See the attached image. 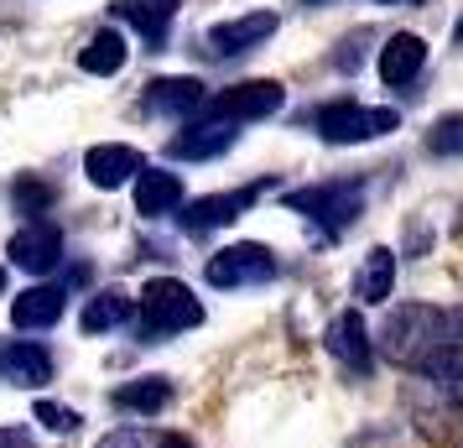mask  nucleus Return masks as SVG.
<instances>
[{
  "label": "nucleus",
  "mask_w": 463,
  "mask_h": 448,
  "mask_svg": "<svg viewBox=\"0 0 463 448\" xmlns=\"http://www.w3.org/2000/svg\"><path fill=\"white\" fill-rule=\"evenodd\" d=\"M99 448H193L183 433H151V427H120L99 438Z\"/></svg>",
  "instance_id": "24"
},
{
  "label": "nucleus",
  "mask_w": 463,
  "mask_h": 448,
  "mask_svg": "<svg viewBox=\"0 0 463 448\" xmlns=\"http://www.w3.org/2000/svg\"><path fill=\"white\" fill-rule=\"evenodd\" d=\"M183 209V177L177 172H136V214L141 219H162V214Z\"/></svg>",
  "instance_id": "17"
},
{
  "label": "nucleus",
  "mask_w": 463,
  "mask_h": 448,
  "mask_svg": "<svg viewBox=\"0 0 463 448\" xmlns=\"http://www.w3.org/2000/svg\"><path fill=\"white\" fill-rule=\"evenodd\" d=\"M281 100H287V89L276 84V79H250V84L219 89L203 110H209L213 120H230V126H240V120H266V115H276V110H281Z\"/></svg>",
  "instance_id": "6"
},
{
  "label": "nucleus",
  "mask_w": 463,
  "mask_h": 448,
  "mask_svg": "<svg viewBox=\"0 0 463 448\" xmlns=\"http://www.w3.org/2000/svg\"><path fill=\"white\" fill-rule=\"evenodd\" d=\"M458 43H463V22H458Z\"/></svg>",
  "instance_id": "31"
},
{
  "label": "nucleus",
  "mask_w": 463,
  "mask_h": 448,
  "mask_svg": "<svg viewBox=\"0 0 463 448\" xmlns=\"http://www.w3.org/2000/svg\"><path fill=\"white\" fill-rule=\"evenodd\" d=\"M5 256L16 261L22 272L43 277V272H52V266L63 261V230H58V224H43V219H32V224H22V230L11 235Z\"/></svg>",
  "instance_id": "8"
},
{
  "label": "nucleus",
  "mask_w": 463,
  "mask_h": 448,
  "mask_svg": "<svg viewBox=\"0 0 463 448\" xmlns=\"http://www.w3.org/2000/svg\"><path fill=\"white\" fill-rule=\"evenodd\" d=\"M63 287L58 281H37V287H26V292H16V302H11V323L16 329H52V323L63 319Z\"/></svg>",
  "instance_id": "14"
},
{
  "label": "nucleus",
  "mask_w": 463,
  "mask_h": 448,
  "mask_svg": "<svg viewBox=\"0 0 463 448\" xmlns=\"http://www.w3.org/2000/svg\"><path fill=\"white\" fill-rule=\"evenodd\" d=\"M79 68H84V73H99V79L120 73V68H126V37H120L115 26H99V32L89 37V47L79 52Z\"/></svg>",
  "instance_id": "23"
},
{
  "label": "nucleus",
  "mask_w": 463,
  "mask_h": 448,
  "mask_svg": "<svg viewBox=\"0 0 463 448\" xmlns=\"http://www.w3.org/2000/svg\"><path fill=\"white\" fill-rule=\"evenodd\" d=\"M115 16L136 26L146 37V47H162L172 32V16H177V0H120Z\"/></svg>",
  "instance_id": "18"
},
{
  "label": "nucleus",
  "mask_w": 463,
  "mask_h": 448,
  "mask_svg": "<svg viewBox=\"0 0 463 448\" xmlns=\"http://www.w3.org/2000/svg\"><path fill=\"white\" fill-rule=\"evenodd\" d=\"M0 376H5L11 386H26V391H37V386L52 381V355H47L43 344L11 339V344H0Z\"/></svg>",
  "instance_id": "13"
},
{
  "label": "nucleus",
  "mask_w": 463,
  "mask_h": 448,
  "mask_svg": "<svg viewBox=\"0 0 463 448\" xmlns=\"http://www.w3.org/2000/svg\"><path fill=\"white\" fill-rule=\"evenodd\" d=\"M141 167H146V162H141V151L120 147V141L94 147L84 157V172H89V183H94V188H120V183H126V177H136Z\"/></svg>",
  "instance_id": "16"
},
{
  "label": "nucleus",
  "mask_w": 463,
  "mask_h": 448,
  "mask_svg": "<svg viewBox=\"0 0 463 448\" xmlns=\"http://www.w3.org/2000/svg\"><path fill=\"white\" fill-rule=\"evenodd\" d=\"M313 126L323 141H334V147H359V141H375L385 130L401 126L396 110H370V105H354V100H338V105H323L313 115Z\"/></svg>",
  "instance_id": "4"
},
{
  "label": "nucleus",
  "mask_w": 463,
  "mask_h": 448,
  "mask_svg": "<svg viewBox=\"0 0 463 448\" xmlns=\"http://www.w3.org/2000/svg\"><path fill=\"white\" fill-rule=\"evenodd\" d=\"M32 417L43 427H52V433H73V427H79V412H68V406H58V402H37Z\"/></svg>",
  "instance_id": "27"
},
{
  "label": "nucleus",
  "mask_w": 463,
  "mask_h": 448,
  "mask_svg": "<svg viewBox=\"0 0 463 448\" xmlns=\"http://www.w3.org/2000/svg\"><path fill=\"white\" fill-rule=\"evenodd\" d=\"M427 151L432 157H463V115H442L438 126L427 130Z\"/></svg>",
  "instance_id": "25"
},
{
  "label": "nucleus",
  "mask_w": 463,
  "mask_h": 448,
  "mask_svg": "<svg viewBox=\"0 0 463 448\" xmlns=\"http://www.w3.org/2000/svg\"><path fill=\"white\" fill-rule=\"evenodd\" d=\"M276 11H255V16H234V22H219L203 32V52L209 58H240V52H250L260 47L266 37L276 32Z\"/></svg>",
  "instance_id": "7"
},
{
  "label": "nucleus",
  "mask_w": 463,
  "mask_h": 448,
  "mask_svg": "<svg viewBox=\"0 0 463 448\" xmlns=\"http://www.w3.org/2000/svg\"><path fill=\"white\" fill-rule=\"evenodd\" d=\"M0 448H32V438L22 427H0Z\"/></svg>",
  "instance_id": "28"
},
{
  "label": "nucleus",
  "mask_w": 463,
  "mask_h": 448,
  "mask_svg": "<svg viewBox=\"0 0 463 448\" xmlns=\"http://www.w3.org/2000/svg\"><path fill=\"white\" fill-rule=\"evenodd\" d=\"M302 5H334V0H302Z\"/></svg>",
  "instance_id": "30"
},
{
  "label": "nucleus",
  "mask_w": 463,
  "mask_h": 448,
  "mask_svg": "<svg viewBox=\"0 0 463 448\" xmlns=\"http://www.w3.org/2000/svg\"><path fill=\"white\" fill-rule=\"evenodd\" d=\"M463 344V308H432V302H406L380 329V349L396 365H417L432 349Z\"/></svg>",
  "instance_id": "1"
},
{
  "label": "nucleus",
  "mask_w": 463,
  "mask_h": 448,
  "mask_svg": "<svg viewBox=\"0 0 463 448\" xmlns=\"http://www.w3.org/2000/svg\"><path fill=\"white\" fill-rule=\"evenodd\" d=\"M0 281H5V272H0Z\"/></svg>",
  "instance_id": "32"
},
{
  "label": "nucleus",
  "mask_w": 463,
  "mask_h": 448,
  "mask_svg": "<svg viewBox=\"0 0 463 448\" xmlns=\"http://www.w3.org/2000/svg\"><path fill=\"white\" fill-rule=\"evenodd\" d=\"M260 188H234V193H213V198H193L188 209H183V230L188 235H203V230H219V224H230L240 214L250 209Z\"/></svg>",
  "instance_id": "9"
},
{
  "label": "nucleus",
  "mask_w": 463,
  "mask_h": 448,
  "mask_svg": "<svg viewBox=\"0 0 463 448\" xmlns=\"http://www.w3.org/2000/svg\"><path fill=\"white\" fill-rule=\"evenodd\" d=\"M234 136H240V130L230 126V120H193L188 130H177V136H172V157H183V162H209V157H224V151L234 147Z\"/></svg>",
  "instance_id": "11"
},
{
  "label": "nucleus",
  "mask_w": 463,
  "mask_h": 448,
  "mask_svg": "<svg viewBox=\"0 0 463 448\" xmlns=\"http://www.w3.org/2000/svg\"><path fill=\"white\" fill-rule=\"evenodd\" d=\"M11 204H16V214H43L52 204V183H43V177H16Z\"/></svg>",
  "instance_id": "26"
},
{
  "label": "nucleus",
  "mask_w": 463,
  "mask_h": 448,
  "mask_svg": "<svg viewBox=\"0 0 463 448\" xmlns=\"http://www.w3.org/2000/svg\"><path fill=\"white\" fill-rule=\"evenodd\" d=\"M130 308H136V302H130L120 287H105L99 298H89V302H84V313H79V329H84V334H109V329H120V323L130 319Z\"/></svg>",
  "instance_id": "22"
},
{
  "label": "nucleus",
  "mask_w": 463,
  "mask_h": 448,
  "mask_svg": "<svg viewBox=\"0 0 463 448\" xmlns=\"http://www.w3.org/2000/svg\"><path fill=\"white\" fill-rule=\"evenodd\" d=\"M209 287H260V281L276 277V256L266 245H255V240H240V245H224V251H213L209 256Z\"/></svg>",
  "instance_id": "5"
},
{
  "label": "nucleus",
  "mask_w": 463,
  "mask_h": 448,
  "mask_svg": "<svg viewBox=\"0 0 463 448\" xmlns=\"http://www.w3.org/2000/svg\"><path fill=\"white\" fill-rule=\"evenodd\" d=\"M380 5H417V0H380Z\"/></svg>",
  "instance_id": "29"
},
{
  "label": "nucleus",
  "mask_w": 463,
  "mask_h": 448,
  "mask_svg": "<svg viewBox=\"0 0 463 448\" xmlns=\"http://www.w3.org/2000/svg\"><path fill=\"white\" fill-rule=\"evenodd\" d=\"M109 402L120 406V412H136V417H156V412L172 402V386H167V376H141V381L115 386Z\"/></svg>",
  "instance_id": "20"
},
{
  "label": "nucleus",
  "mask_w": 463,
  "mask_h": 448,
  "mask_svg": "<svg viewBox=\"0 0 463 448\" xmlns=\"http://www.w3.org/2000/svg\"><path fill=\"white\" fill-rule=\"evenodd\" d=\"M421 63H427V43H421L417 32H396L391 43L380 47V79L391 89H401V84H411L421 73Z\"/></svg>",
  "instance_id": "15"
},
{
  "label": "nucleus",
  "mask_w": 463,
  "mask_h": 448,
  "mask_svg": "<svg viewBox=\"0 0 463 448\" xmlns=\"http://www.w3.org/2000/svg\"><path fill=\"white\" fill-rule=\"evenodd\" d=\"M146 105L156 115H172V120H193L198 110L209 105V89L198 84V79H151L146 84Z\"/></svg>",
  "instance_id": "12"
},
{
  "label": "nucleus",
  "mask_w": 463,
  "mask_h": 448,
  "mask_svg": "<svg viewBox=\"0 0 463 448\" xmlns=\"http://www.w3.org/2000/svg\"><path fill=\"white\" fill-rule=\"evenodd\" d=\"M287 209L302 214V219H313V224H323L328 235H338V230H349L359 219V209H364V188L359 183H317V188H297L287 193Z\"/></svg>",
  "instance_id": "3"
},
{
  "label": "nucleus",
  "mask_w": 463,
  "mask_h": 448,
  "mask_svg": "<svg viewBox=\"0 0 463 448\" xmlns=\"http://www.w3.org/2000/svg\"><path fill=\"white\" fill-rule=\"evenodd\" d=\"M391 287H396V251L375 245V251L364 256V266H359V277H354V298L359 302H385Z\"/></svg>",
  "instance_id": "21"
},
{
  "label": "nucleus",
  "mask_w": 463,
  "mask_h": 448,
  "mask_svg": "<svg viewBox=\"0 0 463 448\" xmlns=\"http://www.w3.org/2000/svg\"><path fill=\"white\" fill-rule=\"evenodd\" d=\"M203 323V302L193 298L183 281L156 277L141 287V334L146 339H162V334H183V329H198Z\"/></svg>",
  "instance_id": "2"
},
{
  "label": "nucleus",
  "mask_w": 463,
  "mask_h": 448,
  "mask_svg": "<svg viewBox=\"0 0 463 448\" xmlns=\"http://www.w3.org/2000/svg\"><path fill=\"white\" fill-rule=\"evenodd\" d=\"M323 344H328V355H334L338 365H349V370H359V376H364L370 360H375V344H370V329H364L359 313H338V319L328 323Z\"/></svg>",
  "instance_id": "10"
},
{
  "label": "nucleus",
  "mask_w": 463,
  "mask_h": 448,
  "mask_svg": "<svg viewBox=\"0 0 463 448\" xmlns=\"http://www.w3.org/2000/svg\"><path fill=\"white\" fill-rule=\"evenodd\" d=\"M417 376L432 386V391H442L448 402H463V344L432 349L427 360H417Z\"/></svg>",
  "instance_id": "19"
}]
</instances>
